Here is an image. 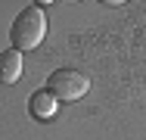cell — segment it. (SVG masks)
Here are the masks:
<instances>
[{"mask_svg":"<svg viewBox=\"0 0 146 140\" xmlns=\"http://www.w3.org/2000/svg\"><path fill=\"white\" fill-rule=\"evenodd\" d=\"M47 34V19H44V9L40 6H25L16 22L9 28V41H13V50L25 53V50H34Z\"/></svg>","mask_w":146,"mask_h":140,"instance_id":"obj_1","label":"cell"},{"mask_svg":"<svg viewBox=\"0 0 146 140\" xmlns=\"http://www.w3.org/2000/svg\"><path fill=\"white\" fill-rule=\"evenodd\" d=\"M47 90L56 97V100H81L90 90V78L84 72H75V69H56L50 75Z\"/></svg>","mask_w":146,"mask_h":140,"instance_id":"obj_2","label":"cell"},{"mask_svg":"<svg viewBox=\"0 0 146 140\" xmlns=\"http://www.w3.org/2000/svg\"><path fill=\"white\" fill-rule=\"evenodd\" d=\"M28 109H31V115H34L37 121H50V118L56 115V109H59V100L47 90V87H40V90H34V93H31Z\"/></svg>","mask_w":146,"mask_h":140,"instance_id":"obj_3","label":"cell"},{"mask_svg":"<svg viewBox=\"0 0 146 140\" xmlns=\"http://www.w3.org/2000/svg\"><path fill=\"white\" fill-rule=\"evenodd\" d=\"M22 65H25V59H22L19 50H3V53H0V81L3 84H16L19 75H22Z\"/></svg>","mask_w":146,"mask_h":140,"instance_id":"obj_4","label":"cell"}]
</instances>
